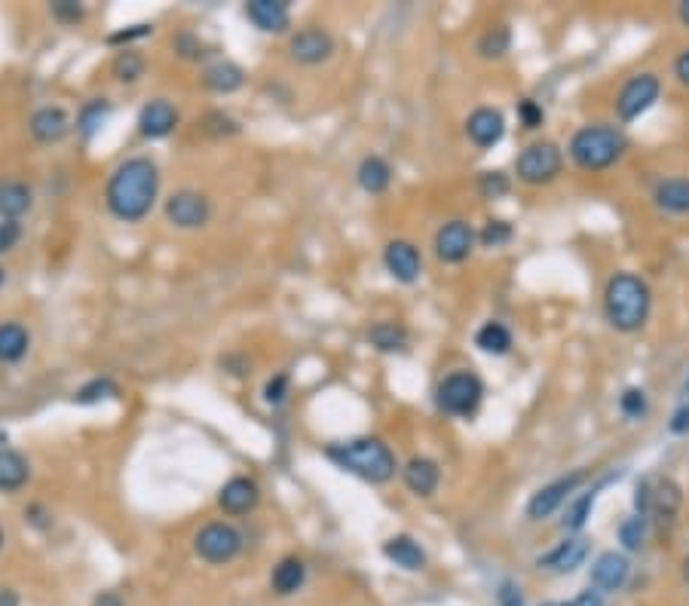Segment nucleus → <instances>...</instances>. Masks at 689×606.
<instances>
[{"instance_id": "nucleus-1", "label": "nucleus", "mask_w": 689, "mask_h": 606, "mask_svg": "<svg viewBox=\"0 0 689 606\" xmlns=\"http://www.w3.org/2000/svg\"><path fill=\"white\" fill-rule=\"evenodd\" d=\"M157 193H160L157 163L147 160V157H132L114 169V175L105 187V202H108V212L117 221L135 224V221L151 215Z\"/></svg>"}, {"instance_id": "nucleus-2", "label": "nucleus", "mask_w": 689, "mask_h": 606, "mask_svg": "<svg viewBox=\"0 0 689 606\" xmlns=\"http://www.w3.org/2000/svg\"><path fill=\"white\" fill-rule=\"evenodd\" d=\"M325 457L343 469L350 472L368 484H386L396 478L399 463H396V453L383 438L374 435H362V438H350V441H334L325 447Z\"/></svg>"}, {"instance_id": "nucleus-3", "label": "nucleus", "mask_w": 689, "mask_h": 606, "mask_svg": "<svg viewBox=\"0 0 689 606\" xmlns=\"http://www.w3.org/2000/svg\"><path fill=\"white\" fill-rule=\"evenodd\" d=\"M650 310H653V291L637 273L619 270L607 279L604 316H607L610 328H616L622 334L641 331L650 319Z\"/></svg>"}, {"instance_id": "nucleus-4", "label": "nucleus", "mask_w": 689, "mask_h": 606, "mask_svg": "<svg viewBox=\"0 0 689 606\" xmlns=\"http://www.w3.org/2000/svg\"><path fill=\"white\" fill-rule=\"evenodd\" d=\"M628 150V135L613 123H588L579 126L567 144V154L582 172H604L616 166Z\"/></svg>"}, {"instance_id": "nucleus-5", "label": "nucleus", "mask_w": 689, "mask_h": 606, "mask_svg": "<svg viewBox=\"0 0 689 606\" xmlns=\"http://www.w3.org/2000/svg\"><path fill=\"white\" fill-rule=\"evenodd\" d=\"M683 505V487L662 472H650L634 484V515L647 524H671Z\"/></svg>"}, {"instance_id": "nucleus-6", "label": "nucleus", "mask_w": 689, "mask_h": 606, "mask_svg": "<svg viewBox=\"0 0 689 606\" xmlns=\"http://www.w3.org/2000/svg\"><path fill=\"white\" fill-rule=\"evenodd\" d=\"M561 172H564V150L549 138L530 141L515 157V175L527 187H546Z\"/></svg>"}, {"instance_id": "nucleus-7", "label": "nucleus", "mask_w": 689, "mask_h": 606, "mask_svg": "<svg viewBox=\"0 0 689 606\" xmlns=\"http://www.w3.org/2000/svg\"><path fill=\"white\" fill-rule=\"evenodd\" d=\"M481 398H484V383L472 371H454L435 389L438 411L448 417H463V420L481 408Z\"/></svg>"}, {"instance_id": "nucleus-8", "label": "nucleus", "mask_w": 689, "mask_h": 606, "mask_svg": "<svg viewBox=\"0 0 689 606\" xmlns=\"http://www.w3.org/2000/svg\"><path fill=\"white\" fill-rule=\"evenodd\" d=\"M662 95V80L659 74L653 71H644V74H634L622 83V89L616 92V101H613V111H616V120L619 123H634L641 120L656 101Z\"/></svg>"}, {"instance_id": "nucleus-9", "label": "nucleus", "mask_w": 689, "mask_h": 606, "mask_svg": "<svg viewBox=\"0 0 689 606\" xmlns=\"http://www.w3.org/2000/svg\"><path fill=\"white\" fill-rule=\"evenodd\" d=\"M193 551L200 554L206 564H230L242 551V533L227 521H212L193 536Z\"/></svg>"}, {"instance_id": "nucleus-10", "label": "nucleus", "mask_w": 689, "mask_h": 606, "mask_svg": "<svg viewBox=\"0 0 689 606\" xmlns=\"http://www.w3.org/2000/svg\"><path fill=\"white\" fill-rule=\"evenodd\" d=\"M588 481V472L585 469H576L570 475H561L555 481H549L546 487H539L530 502H527V518L530 521H546L552 518L564 502H570L576 496V490Z\"/></svg>"}, {"instance_id": "nucleus-11", "label": "nucleus", "mask_w": 689, "mask_h": 606, "mask_svg": "<svg viewBox=\"0 0 689 606\" xmlns=\"http://www.w3.org/2000/svg\"><path fill=\"white\" fill-rule=\"evenodd\" d=\"M166 218L178 230H196L206 227L212 218V202L200 190H178L166 199Z\"/></svg>"}, {"instance_id": "nucleus-12", "label": "nucleus", "mask_w": 689, "mask_h": 606, "mask_svg": "<svg viewBox=\"0 0 689 606\" xmlns=\"http://www.w3.org/2000/svg\"><path fill=\"white\" fill-rule=\"evenodd\" d=\"M478 233L466 221H448L435 233V258L441 264H463L475 251Z\"/></svg>"}, {"instance_id": "nucleus-13", "label": "nucleus", "mask_w": 689, "mask_h": 606, "mask_svg": "<svg viewBox=\"0 0 689 606\" xmlns=\"http://www.w3.org/2000/svg\"><path fill=\"white\" fill-rule=\"evenodd\" d=\"M334 53V37L325 28H301L298 34H291L288 40V56L298 65H322Z\"/></svg>"}, {"instance_id": "nucleus-14", "label": "nucleus", "mask_w": 689, "mask_h": 606, "mask_svg": "<svg viewBox=\"0 0 689 606\" xmlns=\"http://www.w3.org/2000/svg\"><path fill=\"white\" fill-rule=\"evenodd\" d=\"M383 264H386V273L402 282V285H414L423 273V255L420 248L408 239H392L386 248H383Z\"/></svg>"}, {"instance_id": "nucleus-15", "label": "nucleus", "mask_w": 689, "mask_h": 606, "mask_svg": "<svg viewBox=\"0 0 689 606\" xmlns=\"http://www.w3.org/2000/svg\"><path fill=\"white\" fill-rule=\"evenodd\" d=\"M588 539L585 536H567L564 542H558L552 551H546L543 558H536L539 570H549V573H576L585 561H588Z\"/></svg>"}, {"instance_id": "nucleus-16", "label": "nucleus", "mask_w": 689, "mask_h": 606, "mask_svg": "<svg viewBox=\"0 0 689 606\" xmlns=\"http://www.w3.org/2000/svg\"><path fill=\"white\" fill-rule=\"evenodd\" d=\"M466 135L475 147L481 150H490V147H497L506 135V117L503 111L497 108H475L469 117H466Z\"/></svg>"}, {"instance_id": "nucleus-17", "label": "nucleus", "mask_w": 689, "mask_h": 606, "mask_svg": "<svg viewBox=\"0 0 689 606\" xmlns=\"http://www.w3.org/2000/svg\"><path fill=\"white\" fill-rule=\"evenodd\" d=\"M245 16L258 31L267 34H285L291 28V13H288V0H249L245 4Z\"/></svg>"}, {"instance_id": "nucleus-18", "label": "nucleus", "mask_w": 689, "mask_h": 606, "mask_svg": "<svg viewBox=\"0 0 689 606\" xmlns=\"http://www.w3.org/2000/svg\"><path fill=\"white\" fill-rule=\"evenodd\" d=\"M631 576V564L619 551H604L592 564V588L598 591H622Z\"/></svg>"}, {"instance_id": "nucleus-19", "label": "nucleus", "mask_w": 689, "mask_h": 606, "mask_svg": "<svg viewBox=\"0 0 689 606\" xmlns=\"http://www.w3.org/2000/svg\"><path fill=\"white\" fill-rule=\"evenodd\" d=\"M175 126H178V111L169 105L166 98L147 101V105L141 108V114H138V132H141L144 138H151V141L172 135Z\"/></svg>"}, {"instance_id": "nucleus-20", "label": "nucleus", "mask_w": 689, "mask_h": 606, "mask_svg": "<svg viewBox=\"0 0 689 606\" xmlns=\"http://www.w3.org/2000/svg\"><path fill=\"white\" fill-rule=\"evenodd\" d=\"M261 499V487L252 478H230L221 493H218V505L227 515H249Z\"/></svg>"}, {"instance_id": "nucleus-21", "label": "nucleus", "mask_w": 689, "mask_h": 606, "mask_svg": "<svg viewBox=\"0 0 689 606\" xmlns=\"http://www.w3.org/2000/svg\"><path fill=\"white\" fill-rule=\"evenodd\" d=\"M383 558L389 561V564H396V567H402V570H408V573H420V570H426V551L420 548V542L414 539V536H408V533H399V536H392V539H386L383 542Z\"/></svg>"}, {"instance_id": "nucleus-22", "label": "nucleus", "mask_w": 689, "mask_h": 606, "mask_svg": "<svg viewBox=\"0 0 689 606\" xmlns=\"http://www.w3.org/2000/svg\"><path fill=\"white\" fill-rule=\"evenodd\" d=\"M402 481H405V487H408L414 496L429 499V496L438 490V484H441V469H438V463L429 460V457H414V460L405 463Z\"/></svg>"}, {"instance_id": "nucleus-23", "label": "nucleus", "mask_w": 689, "mask_h": 606, "mask_svg": "<svg viewBox=\"0 0 689 606\" xmlns=\"http://www.w3.org/2000/svg\"><path fill=\"white\" fill-rule=\"evenodd\" d=\"M28 129H31L34 141H40V144H56V141H62V138L68 135L71 120H68V114H65L62 108H40V111H34Z\"/></svg>"}, {"instance_id": "nucleus-24", "label": "nucleus", "mask_w": 689, "mask_h": 606, "mask_svg": "<svg viewBox=\"0 0 689 606\" xmlns=\"http://www.w3.org/2000/svg\"><path fill=\"white\" fill-rule=\"evenodd\" d=\"M653 202L665 215H689V178H662L653 190Z\"/></svg>"}, {"instance_id": "nucleus-25", "label": "nucleus", "mask_w": 689, "mask_h": 606, "mask_svg": "<svg viewBox=\"0 0 689 606\" xmlns=\"http://www.w3.org/2000/svg\"><path fill=\"white\" fill-rule=\"evenodd\" d=\"M307 582V567L301 558H282L276 567H273V576H270V588L273 594L279 597H291L298 594Z\"/></svg>"}, {"instance_id": "nucleus-26", "label": "nucleus", "mask_w": 689, "mask_h": 606, "mask_svg": "<svg viewBox=\"0 0 689 606\" xmlns=\"http://www.w3.org/2000/svg\"><path fill=\"white\" fill-rule=\"evenodd\" d=\"M31 187L22 181H0V221H16L31 209Z\"/></svg>"}, {"instance_id": "nucleus-27", "label": "nucleus", "mask_w": 689, "mask_h": 606, "mask_svg": "<svg viewBox=\"0 0 689 606\" xmlns=\"http://www.w3.org/2000/svg\"><path fill=\"white\" fill-rule=\"evenodd\" d=\"M31 478V469L25 463L22 453L10 450V447H0V493H13L22 490Z\"/></svg>"}, {"instance_id": "nucleus-28", "label": "nucleus", "mask_w": 689, "mask_h": 606, "mask_svg": "<svg viewBox=\"0 0 689 606\" xmlns=\"http://www.w3.org/2000/svg\"><path fill=\"white\" fill-rule=\"evenodd\" d=\"M356 181H359V187H362L365 193L377 196V193L389 190V184H392V166H389L383 157L371 154V157H365V160L359 163Z\"/></svg>"}, {"instance_id": "nucleus-29", "label": "nucleus", "mask_w": 689, "mask_h": 606, "mask_svg": "<svg viewBox=\"0 0 689 606\" xmlns=\"http://www.w3.org/2000/svg\"><path fill=\"white\" fill-rule=\"evenodd\" d=\"M28 346H31V337L19 322H0V362L4 365L22 362Z\"/></svg>"}, {"instance_id": "nucleus-30", "label": "nucleus", "mask_w": 689, "mask_h": 606, "mask_svg": "<svg viewBox=\"0 0 689 606\" xmlns=\"http://www.w3.org/2000/svg\"><path fill=\"white\" fill-rule=\"evenodd\" d=\"M242 83H245V71L233 62H218L212 68H206V74H203V86L218 92V95H230V92L242 89Z\"/></svg>"}, {"instance_id": "nucleus-31", "label": "nucleus", "mask_w": 689, "mask_h": 606, "mask_svg": "<svg viewBox=\"0 0 689 606\" xmlns=\"http://www.w3.org/2000/svg\"><path fill=\"white\" fill-rule=\"evenodd\" d=\"M475 346L487 352V356H506L512 349V331L503 322H484L475 331Z\"/></svg>"}, {"instance_id": "nucleus-32", "label": "nucleus", "mask_w": 689, "mask_h": 606, "mask_svg": "<svg viewBox=\"0 0 689 606\" xmlns=\"http://www.w3.org/2000/svg\"><path fill=\"white\" fill-rule=\"evenodd\" d=\"M595 499H598V487L585 490V493H576V496L567 502V512H564V521H561V527H564L567 533H579V530L588 524V518H592Z\"/></svg>"}, {"instance_id": "nucleus-33", "label": "nucleus", "mask_w": 689, "mask_h": 606, "mask_svg": "<svg viewBox=\"0 0 689 606\" xmlns=\"http://www.w3.org/2000/svg\"><path fill=\"white\" fill-rule=\"evenodd\" d=\"M368 340L380 352H402L408 346V331L396 322H377V325H371Z\"/></svg>"}, {"instance_id": "nucleus-34", "label": "nucleus", "mask_w": 689, "mask_h": 606, "mask_svg": "<svg viewBox=\"0 0 689 606\" xmlns=\"http://www.w3.org/2000/svg\"><path fill=\"white\" fill-rule=\"evenodd\" d=\"M478 56L481 59H503L509 49H512V31L509 25H497V28H487L478 37Z\"/></svg>"}, {"instance_id": "nucleus-35", "label": "nucleus", "mask_w": 689, "mask_h": 606, "mask_svg": "<svg viewBox=\"0 0 689 606\" xmlns=\"http://www.w3.org/2000/svg\"><path fill=\"white\" fill-rule=\"evenodd\" d=\"M108 114H111V105H108L105 98H92V101H86L83 111H80V117H77V129L83 132V138H92L98 129H102V123L108 120Z\"/></svg>"}, {"instance_id": "nucleus-36", "label": "nucleus", "mask_w": 689, "mask_h": 606, "mask_svg": "<svg viewBox=\"0 0 689 606\" xmlns=\"http://www.w3.org/2000/svg\"><path fill=\"white\" fill-rule=\"evenodd\" d=\"M619 414L625 420H644L650 414V398L641 386H628L622 395H619Z\"/></svg>"}, {"instance_id": "nucleus-37", "label": "nucleus", "mask_w": 689, "mask_h": 606, "mask_svg": "<svg viewBox=\"0 0 689 606\" xmlns=\"http://www.w3.org/2000/svg\"><path fill=\"white\" fill-rule=\"evenodd\" d=\"M647 527H650V524H647L641 515L625 518V521L619 524V542H622V548H625V551H641L644 542H647Z\"/></svg>"}, {"instance_id": "nucleus-38", "label": "nucleus", "mask_w": 689, "mask_h": 606, "mask_svg": "<svg viewBox=\"0 0 689 606\" xmlns=\"http://www.w3.org/2000/svg\"><path fill=\"white\" fill-rule=\"evenodd\" d=\"M111 74L120 83H135L144 74V59L138 53H132V49H123V53H117V59L111 62Z\"/></svg>"}, {"instance_id": "nucleus-39", "label": "nucleus", "mask_w": 689, "mask_h": 606, "mask_svg": "<svg viewBox=\"0 0 689 606\" xmlns=\"http://www.w3.org/2000/svg\"><path fill=\"white\" fill-rule=\"evenodd\" d=\"M512 236H515V230H512L509 221H487L484 230L478 233V242L484 248H503V245L512 242Z\"/></svg>"}, {"instance_id": "nucleus-40", "label": "nucleus", "mask_w": 689, "mask_h": 606, "mask_svg": "<svg viewBox=\"0 0 689 606\" xmlns=\"http://www.w3.org/2000/svg\"><path fill=\"white\" fill-rule=\"evenodd\" d=\"M74 398L80 404H95V401H102V398H120V386L114 380H92L83 389H77Z\"/></svg>"}, {"instance_id": "nucleus-41", "label": "nucleus", "mask_w": 689, "mask_h": 606, "mask_svg": "<svg viewBox=\"0 0 689 606\" xmlns=\"http://www.w3.org/2000/svg\"><path fill=\"white\" fill-rule=\"evenodd\" d=\"M509 178L503 175V172H481L478 175V193L484 196V199H500V196H506L509 193Z\"/></svg>"}, {"instance_id": "nucleus-42", "label": "nucleus", "mask_w": 689, "mask_h": 606, "mask_svg": "<svg viewBox=\"0 0 689 606\" xmlns=\"http://www.w3.org/2000/svg\"><path fill=\"white\" fill-rule=\"evenodd\" d=\"M518 120H521L524 129L536 132V129H543V123H546V111H543V105H539V101L521 98L518 101Z\"/></svg>"}, {"instance_id": "nucleus-43", "label": "nucleus", "mask_w": 689, "mask_h": 606, "mask_svg": "<svg viewBox=\"0 0 689 606\" xmlns=\"http://www.w3.org/2000/svg\"><path fill=\"white\" fill-rule=\"evenodd\" d=\"M497 606H527V603H524L521 585L512 582V579L500 582V588H497Z\"/></svg>"}, {"instance_id": "nucleus-44", "label": "nucleus", "mask_w": 689, "mask_h": 606, "mask_svg": "<svg viewBox=\"0 0 689 606\" xmlns=\"http://www.w3.org/2000/svg\"><path fill=\"white\" fill-rule=\"evenodd\" d=\"M53 16L65 25L71 22H80L83 19V7L77 4V0H53Z\"/></svg>"}, {"instance_id": "nucleus-45", "label": "nucleus", "mask_w": 689, "mask_h": 606, "mask_svg": "<svg viewBox=\"0 0 689 606\" xmlns=\"http://www.w3.org/2000/svg\"><path fill=\"white\" fill-rule=\"evenodd\" d=\"M22 239V227L19 221H0V255H7V251H13Z\"/></svg>"}, {"instance_id": "nucleus-46", "label": "nucleus", "mask_w": 689, "mask_h": 606, "mask_svg": "<svg viewBox=\"0 0 689 606\" xmlns=\"http://www.w3.org/2000/svg\"><path fill=\"white\" fill-rule=\"evenodd\" d=\"M285 395H288V374H276V377L267 383L264 398H267L270 404H282V401H285Z\"/></svg>"}, {"instance_id": "nucleus-47", "label": "nucleus", "mask_w": 689, "mask_h": 606, "mask_svg": "<svg viewBox=\"0 0 689 606\" xmlns=\"http://www.w3.org/2000/svg\"><path fill=\"white\" fill-rule=\"evenodd\" d=\"M151 31H154V25H132V28H126V31L111 34L108 43H129V40H135V37H147Z\"/></svg>"}, {"instance_id": "nucleus-48", "label": "nucleus", "mask_w": 689, "mask_h": 606, "mask_svg": "<svg viewBox=\"0 0 689 606\" xmlns=\"http://www.w3.org/2000/svg\"><path fill=\"white\" fill-rule=\"evenodd\" d=\"M561 606H604V597H601L598 588H585V591H579L570 603H561Z\"/></svg>"}, {"instance_id": "nucleus-49", "label": "nucleus", "mask_w": 689, "mask_h": 606, "mask_svg": "<svg viewBox=\"0 0 689 606\" xmlns=\"http://www.w3.org/2000/svg\"><path fill=\"white\" fill-rule=\"evenodd\" d=\"M668 429H671L674 435H686V432H689V404H680V408L674 411Z\"/></svg>"}, {"instance_id": "nucleus-50", "label": "nucleus", "mask_w": 689, "mask_h": 606, "mask_svg": "<svg viewBox=\"0 0 689 606\" xmlns=\"http://www.w3.org/2000/svg\"><path fill=\"white\" fill-rule=\"evenodd\" d=\"M674 77H677L680 86L689 89V49H683V53L674 59Z\"/></svg>"}, {"instance_id": "nucleus-51", "label": "nucleus", "mask_w": 689, "mask_h": 606, "mask_svg": "<svg viewBox=\"0 0 689 606\" xmlns=\"http://www.w3.org/2000/svg\"><path fill=\"white\" fill-rule=\"evenodd\" d=\"M92 606H126V603H123V597H120V594H114V591H102V594H98V597L92 600Z\"/></svg>"}, {"instance_id": "nucleus-52", "label": "nucleus", "mask_w": 689, "mask_h": 606, "mask_svg": "<svg viewBox=\"0 0 689 606\" xmlns=\"http://www.w3.org/2000/svg\"><path fill=\"white\" fill-rule=\"evenodd\" d=\"M0 606H22V600L13 588H0Z\"/></svg>"}, {"instance_id": "nucleus-53", "label": "nucleus", "mask_w": 689, "mask_h": 606, "mask_svg": "<svg viewBox=\"0 0 689 606\" xmlns=\"http://www.w3.org/2000/svg\"><path fill=\"white\" fill-rule=\"evenodd\" d=\"M677 19L689 28V0H680L677 4Z\"/></svg>"}, {"instance_id": "nucleus-54", "label": "nucleus", "mask_w": 689, "mask_h": 606, "mask_svg": "<svg viewBox=\"0 0 689 606\" xmlns=\"http://www.w3.org/2000/svg\"><path fill=\"white\" fill-rule=\"evenodd\" d=\"M683 579L689 582V554H686V558H683Z\"/></svg>"}, {"instance_id": "nucleus-55", "label": "nucleus", "mask_w": 689, "mask_h": 606, "mask_svg": "<svg viewBox=\"0 0 689 606\" xmlns=\"http://www.w3.org/2000/svg\"><path fill=\"white\" fill-rule=\"evenodd\" d=\"M0 285H4V267H0Z\"/></svg>"}, {"instance_id": "nucleus-56", "label": "nucleus", "mask_w": 689, "mask_h": 606, "mask_svg": "<svg viewBox=\"0 0 689 606\" xmlns=\"http://www.w3.org/2000/svg\"><path fill=\"white\" fill-rule=\"evenodd\" d=\"M0 548H4V530H0Z\"/></svg>"}, {"instance_id": "nucleus-57", "label": "nucleus", "mask_w": 689, "mask_h": 606, "mask_svg": "<svg viewBox=\"0 0 689 606\" xmlns=\"http://www.w3.org/2000/svg\"><path fill=\"white\" fill-rule=\"evenodd\" d=\"M543 606H561V603H543Z\"/></svg>"}]
</instances>
